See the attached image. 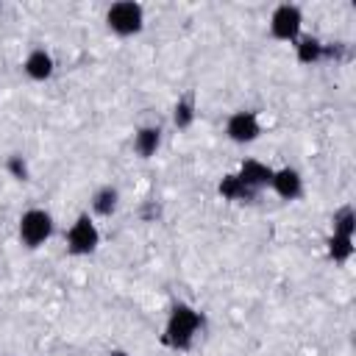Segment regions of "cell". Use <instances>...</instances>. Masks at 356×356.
Returning <instances> with one entry per match:
<instances>
[{"label":"cell","mask_w":356,"mask_h":356,"mask_svg":"<svg viewBox=\"0 0 356 356\" xmlns=\"http://www.w3.org/2000/svg\"><path fill=\"white\" fill-rule=\"evenodd\" d=\"M53 234V217L44 209H28L19 217V242L25 248H39Z\"/></svg>","instance_id":"3957f363"},{"label":"cell","mask_w":356,"mask_h":356,"mask_svg":"<svg viewBox=\"0 0 356 356\" xmlns=\"http://www.w3.org/2000/svg\"><path fill=\"white\" fill-rule=\"evenodd\" d=\"M6 167H8V172H11L17 181H28V164H25L22 156H17V153L8 156V164H6Z\"/></svg>","instance_id":"e0dca14e"},{"label":"cell","mask_w":356,"mask_h":356,"mask_svg":"<svg viewBox=\"0 0 356 356\" xmlns=\"http://www.w3.org/2000/svg\"><path fill=\"white\" fill-rule=\"evenodd\" d=\"M353 228H356V217H353V209H350V206H342V209L334 214V234H345V236H353Z\"/></svg>","instance_id":"9a60e30c"},{"label":"cell","mask_w":356,"mask_h":356,"mask_svg":"<svg viewBox=\"0 0 356 356\" xmlns=\"http://www.w3.org/2000/svg\"><path fill=\"white\" fill-rule=\"evenodd\" d=\"M53 67H56V61H53V56H50L44 47H33V50L25 56V61H22L25 75L33 78V81H47V78L53 75Z\"/></svg>","instance_id":"ba28073f"},{"label":"cell","mask_w":356,"mask_h":356,"mask_svg":"<svg viewBox=\"0 0 356 356\" xmlns=\"http://www.w3.org/2000/svg\"><path fill=\"white\" fill-rule=\"evenodd\" d=\"M117 206H120V192H117V186H111V184L100 186V189L92 195V211L100 214V217H111V214L117 211Z\"/></svg>","instance_id":"8fae6325"},{"label":"cell","mask_w":356,"mask_h":356,"mask_svg":"<svg viewBox=\"0 0 356 356\" xmlns=\"http://www.w3.org/2000/svg\"><path fill=\"white\" fill-rule=\"evenodd\" d=\"M106 25L117 33V36H134L142 31L145 25V11L139 3L134 0H120V3H111L108 11H106Z\"/></svg>","instance_id":"7a4b0ae2"},{"label":"cell","mask_w":356,"mask_h":356,"mask_svg":"<svg viewBox=\"0 0 356 356\" xmlns=\"http://www.w3.org/2000/svg\"><path fill=\"white\" fill-rule=\"evenodd\" d=\"M220 195L228 197V200H248V197H253L256 192H250L236 175H225L222 184H220Z\"/></svg>","instance_id":"5bb4252c"},{"label":"cell","mask_w":356,"mask_h":356,"mask_svg":"<svg viewBox=\"0 0 356 356\" xmlns=\"http://www.w3.org/2000/svg\"><path fill=\"white\" fill-rule=\"evenodd\" d=\"M161 145V131L156 125H142L136 134H134V150L142 156V159H150Z\"/></svg>","instance_id":"30bf717a"},{"label":"cell","mask_w":356,"mask_h":356,"mask_svg":"<svg viewBox=\"0 0 356 356\" xmlns=\"http://www.w3.org/2000/svg\"><path fill=\"white\" fill-rule=\"evenodd\" d=\"M67 250L72 256H89L100 245V231L89 214H78L75 222L67 228Z\"/></svg>","instance_id":"277c9868"},{"label":"cell","mask_w":356,"mask_h":356,"mask_svg":"<svg viewBox=\"0 0 356 356\" xmlns=\"http://www.w3.org/2000/svg\"><path fill=\"white\" fill-rule=\"evenodd\" d=\"M295 47H298V58H300L303 64H314V61H320V58L325 56V44H323L317 36H303Z\"/></svg>","instance_id":"7c38bea8"},{"label":"cell","mask_w":356,"mask_h":356,"mask_svg":"<svg viewBox=\"0 0 356 356\" xmlns=\"http://www.w3.org/2000/svg\"><path fill=\"white\" fill-rule=\"evenodd\" d=\"M270 186H273V192H275L278 197L295 200V197H300V192H303V178H300V172H298L295 167H281V170H273Z\"/></svg>","instance_id":"52a82bcc"},{"label":"cell","mask_w":356,"mask_h":356,"mask_svg":"<svg viewBox=\"0 0 356 356\" xmlns=\"http://www.w3.org/2000/svg\"><path fill=\"white\" fill-rule=\"evenodd\" d=\"M200 325H203V320H200L197 309H192V306H186V303H178V306H172V312H170V317H167L164 342H167L170 348H175V350H186V348L195 342Z\"/></svg>","instance_id":"6da1fadb"},{"label":"cell","mask_w":356,"mask_h":356,"mask_svg":"<svg viewBox=\"0 0 356 356\" xmlns=\"http://www.w3.org/2000/svg\"><path fill=\"white\" fill-rule=\"evenodd\" d=\"M108 356H128V353H125V350H111Z\"/></svg>","instance_id":"ac0fdd59"},{"label":"cell","mask_w":356,"mask_h":356,"mask_svg":"<svg viewBox=\"0 0 356 356\" xmlns=\"http://www.w3.org/2000/svg\"><path fill=\"white\" fill-rule=\"evenodd\" d=\"M328 253L334 261H348L353 256V236H345V234H331L328 239Z\"/></svg>","instance_id":"4fadbf2b"},{"label":"cell","mask_w":356,"mask_h":356,"mask_svg":"<svg viewBox=\"0 0 356 356\" xmlns=\"http://www.w3.org/2000/svg\"><path fill=\"white\" fill-rule=\"evenodd\" d=\"M172 120H175L178 128H189L192 125V120H195V103H192V97H184V100L175 103Z\"/></svg>","instance_id":"2e32d148"},{"label":"cell","mask_w":356,"mask_h":356,"mask_svg":"<svg viewBox=\"0 0 356 356\" xmlns=\"http://www.w3.org/2000/svg\"><path fill=\"white\" fill-rule=\"evenodd\" d=\"M236 178H239L250 192H256V189H261V186L270 184V178H273V167H267V164H261V161H256V159H248V161H242Z\"/></svg>","instance_id":"9c48e42d"},{"label":"cell","mask_w":356,"mask_h":356,"mask_svg":"<svg viewBox=\"0 0 356 356\" xmlns=\"http://www.w3.org/2000/svg\"><path fill=\"white\" fill-rule=\"evenodd\" d=\"M303 28V11L295 3H281L270 17V33L281 42H295Z\"/></svg>","instance_id":"5b68a950"},{"label":"cell","mask_w":356,"mask_h":356,"mask_svg":"<svg viewBox=\"0 0 356 356\" xmlns=\"http://www.w3.org/2000/svg\"><path fill=\"white\" fill-rule=\"evenodd\" d=\"M225 134L231 142H239V145H248L253 139H259L261 134V122L253 111H234L225 122Z\"/></svg>","instance_id":"8992f818"}]
</instances>
